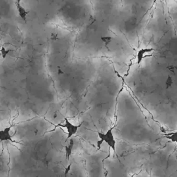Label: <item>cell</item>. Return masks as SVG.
<instances>
[{"label": "cell", "mask_w": 177, "mask_h": 177, "mask_svg": "<svg viewBox=\"0 0 177 177\" xmlns=\"http://www.w3.org/2000/svg\"><path fill=\"white\" fill-rule=\"evenodd\" d=\"M10 127H6L3 130L0 131V141H9L12 143H17L15 140L12 139V136L10 133Z\"/></svg>", "instance_id": "obj_3"}, {"label": "cell", "mask_w": 177, "mask_h": 177, "mask_svg": "<svg viewBox=\"0 0 177 177\" xmlns=\"http://www.w3.org/2000/svg\"><path fill=\"white\" fill-rule=\"evenodd\" d=\"M74 145L73 143V139L71 138L69 141V144L68 145L65 147V152H66V158L67 160H69V158L72 154V152H73V147Z\"/></svg>", "instance_id": "obj_6"}, {"label": "cell", "mask_w": 177, "mask_h": 177, "mask_svg": "<svg viewBox=\"0 0 177 177\" xmlns=\"http://www.w3.org/2000/svg\"><path fill=\"white\" fill-rule=\"evenodd\" d=\"M71 165H69V166H68V167L66 169V170H65V175H67V174L69 173V170H70V169H71Z\"/></svg>", "instance_id": "obj_11"}, {"label": "cell", "mask_w": 177, "mask_h": 177, "mask_svg": "<svg viewBox=\"0 0 177 177\" xmlns=\"http://www.w3.org/2000/svg\"><path fill=\"white\" fill-rule=\"evenodd\" d=\"M101 39L105 44H109L112 40V38L109 36H104V37H101Z\"/></svg>", "instance_id": "obj_8"}, {"label": "cell", "mask_w": 177, "mask_h": 177, "mask_svg": "<svg viewBox=\"0 0 177 177\" xmlns=\"http://www.w3.org/2000/svg\"><path fill=\"white\" fill-rule=\"evenodd\" d=\"M20 1H21V0H17L16 6H17V11L18 13H19V15H20V17L22 18L23 20L26 21V15H27V14L28 12H27V11L25 10V8L20 4Z\"/></svg>", "instance_id": "obj_5"}, {"label": "cell", "mask_w": 177, "mask_h": 177, "mask_svg": "<svg viewBox=\"0 0 177 177\" xmlns=\"http://www.w3.org/2000/svg\"><path fill=\"white\" fill-rule=\"evenodd\" d=\"M113 129L114 127L110 128L107 131L106 133H102V132H99L98 133V136L99 140L97 143V146L98 148L100 149L102 144L105 142L107 145L110 148L112 149V150L116 152V141L114 138V134H113Z\"/></svg>", "instance_id": "obj_1"}, {"label": "cell", "mask_w": 177, "mask_h": 177, "mask_svg": "<svg viewBox=\"0 0 177 177\" xmlns=\"http://www.w3.org/2000/svg\"><path fill=\"white\" fill-rule=\"evenodd\" d=\"M10 51V50H7V49H6L4 47H2V49L0 50V52L2 53V57H3V58H5V57H6L7 54H8Z\"/></svg>", "instance_id": "obj_9"}, {"label": "cell", "mask_w": 177, "mask_h": 177, "mask_svg": "<svg viewBox=\"0 0 177 177\" xmlns=\"http://www.w3.org/2000/svg\"><path fill=\"white\" fill-rule=\"evenodd\" d=\"M156 2V0H153V2H154V4H155V2Z\"/></svg>", "instance_id": "obj_12"}, {"label": "cell", "mask_w": 177, "mask_h": 177, "mask_svg": "<svg viewBox=\"0 0 177 177\" xmlns=\"http://www.w3.org/2000/svg\"><path fill=\"white\" fill-rule=\"evenodd\" d=\"M165 136L169 140H172V141L176 142V132H174L172 134H165Z\"/></svg>", "instance_id": "obj_7"}, {"label": "cell", "mask_w": 177, "mask_h": 177, "mask_svg": "<svg viewBox=\"0 0 177 177\" xmlns=\"http://www.w3.org/2000/svg\"><path fill=\"white\" fill-rule=\"evenodd\" d=\"M83 122L82 123H80L78 125H75L72 124L70 121H69L67 118H65L64 119V124H58L56 126H55V128L58 127H62L66 129L67 132V134H68V136H67V139H69V138H71L73 135H75L76 134L78 131V129L82 126V125Z\"/></svg>", "instance_id": "obj_2"}, {"label": "cell", "mask_w": 177, "mask_h": 177, "mask_svg": "<svg viewBox=\"0 0 177 177\" xmlns=\"http://www.w3.org/2000/svg\"><path fill=\"white\" fill-rule=\"evenodd\" d=\"M172 84V78L170 76H168V78L166 80V87H167V88L170 87Z\"/></svg>", "instance_id": "obj_10"}, {"label": "cell", "mask_w": 177, "mask_h": 177, "mask_svg": "<svg viewBox=\"0 0 177 177\" xmlns=\"http://www.w3.org/2000/svg\"><path fill=\"white\" fill-rule=\"evenodd\" d=\"M154 50L153 48H146V49H142L139 50L137 53V64H140L141 63V62L143 61V58H145L146 57H149L150 55H145V53H150L152 52Z\"/></svg>", "instance_id": "obj_4"}]
</instances>
